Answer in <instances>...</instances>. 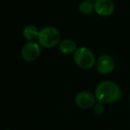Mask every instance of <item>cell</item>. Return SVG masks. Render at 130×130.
<instances>
[{"mask_svg":"<svg viewBox=\"0 0 130 130\" xmlns=\"http://www.w3.org/2000/svg\"><path fill=\"white\" fill-rule=\"evenodd\" d=\"M78 10L79 12L84 15H88L92 13V12L94 10V4L91 1H83L79 4L78 6Z\"/></svg>","mask_w":130,"mask_h":130,"instance_id":"30bf717a","label":"cell"},{"mask_svg":"<svg viewBox=\"0 0 130 130\" xmlns=\"http://www.w3.org/2000/svg\"><path fill=\"white\" fill-rule=\"evenodd\" d=\"M94 11L100 16H110L115 11V5L111 0H96L94 3Z\"/></svg>","mask_w":130,"mask_h":130,"instance_id":"52a82bcc","label":"cell"},{"mask_svg":"<svg viewBox=\"0 0 130 130\" xmlns=\"http://www.w3.org/2000/svg\"><path fill=\"white\" fill-rule=\"evenodd\" d=\"M108 130H110V129H108Z\"/></svg>","mask_w":130,"mask_h":130,"instance_id":"9a60e30c","label":"cell"},{"mask_svg":"<svg viewBox=\"0 0 130 130\" xmlns=\"http://www.w3.org/2000/svg\"><path fill=\"white\" fill-rule=\"evenodd\" d=\"M61 39L59 30L54 27H45L39 31L38 42L41 46L45 48H52L57 45Z\"/></svg>","mask_w":130,"mask_h":130,"instance_id":"7a4b0ae2","label":"cell"},{"mask_svg":"<svg viewBox=\"0 0 130 130\" xmlns=\"http://www.w3.org/2000/svg\"><path fill=\"white\" fill-rule=\"evenodd\" d=\"M104 103H100L98 102L97 103L94 105V112L96 114V115H102L104 111Z\"/></svg>","mask_w":130,"mask_h":130,"instance_id":"8fae6325","label":"cell"},{"mask_svg":"<svg viewBox=\"0 0 130 130\" xmlns=\"http://www.w3.org/2000/svg\"><path fill=\"white\" fill-rule=\"evenodd\" d=\"M40 54H41L40 45L35 41H28L26 44H24L21 50L22 58L28 62L36 61L40 56Z\"/></svg>","mask_w":130,"mask_h":130,"instance_id":"277c9868","label":"cell"},{"mask_svg":"<svg viewBox=\"0 0 130 130\" xmlns=\"http://www.w3.org/2000/svg\"><path fill=\"white\" fill-rule=\"evenodd\" d=\"M73 59L78 67L83 70H89L95 64V57L91 50L87 47H79L76 50Z\"/></svg>","mask_w":130,"mask_h":130,"instance_id":"3957f363","label":"cell"},{"mask_svg":"<svg viewBox=\"0 0 130 130\" xmlns=\"http://www.w3.org/2000/svg\"><path fill=\"white\" fill-rule=\"evenodd\" d=\"M95 68L100 74L108 75L113 71L115 68V61L109 54H103L96 60Z\"/></svg>","mask_w":130,"mask_h":130,"instance_id":"5b68a950","label":"cell"},{"mask_svg":"<svg viewBox=\"0 0 130 130\" xmlns=\"http://www.w3.org/2000/svg\"><path fill=\"white\" fill-rule=\"evenodd\" d=\"M77 44L71 39H64L59 44V50L62 54H71L76 52Z\"/></svg>","mask_w":130,"mask_h":130,"instance_id":"ba28073f","label":"cell"},{"mask_svg":"<svg viewBox=\"0 0 130 130\" xmlns=\"http://www.w3.org/2000/svg\"><path fill=\"white\" fill-rule=\"evenodd\" d=\"M95 95L89 91H81L75 96V103L80 109H90L95 104Z\"/></svg>","mask_w":130,"mask_h":130,"instance_id":"8992f818","label":"cell"},{"mask_svg":"<svg viewBox=\"0 0 130 130\" xmlns=\"http://www.w3.org/2000/svg\"><path fill=\"white\" fill-rule=\"evenodd\" d=\"M88 1H96V0H88Z\"/></svg>","mask_w":130,"mask_h":130,"instance_id":"7c38bea8","label":"cell"},{"mask_svg":"<svg viewBox=\"0 0 130 130\" xmlns=\"http://www.w3.org/2000/svg\"><path fill=\"white\" fill-rule=\"evenodd\" d=\"M39 31L40 30H38V28L35 25L29 24V25H27L23 29L22 35H23L24 38L27 39L28 41H34L35 39H38Z\"/></svg>","mask_w":130,"mask_h":130,"instance_id":"9c48e42d","label":"cell"},{"mask_svg":"<svg viewBox=\"0 0 130 130\" xmlns=\"http://www.w3.org/2000/svg\"><path fill=\"white\" fill-rule=\"evenodd\" d=\"M129 103H130V96H129Z\"/></svg>","mask_w":130,"mask_h":130,"instance_id":"5bb4252c","label":"cell"},{"mask_svg":"<svg viewBox=\"0 0 130 130\" xmlns=\"http://www.w3.org/2000/svg\"><path fill=\"white\" fill-rule=\"evenodd\" d=\"M4 130H12V129H4Z\"/></svg>","mask_w":130,"mask_h":130,"instance_id":"4fadbf2b","label":"cell"},{"mask_svg":"<svg viewBox=\"0 0 130 130\" xmlns=\"http://www.w3.org/2000/svg\"><path fill=\"white\" fill-rule=\"evenodd\" d=\"M96 100L103 103H113L121 97V89L112 81H103L96 87L94 91Z\"/></svg>","mask_w":130,"mask_h":130,"instance_id":"6da1fadb","label":"cell"}]
</instances>
